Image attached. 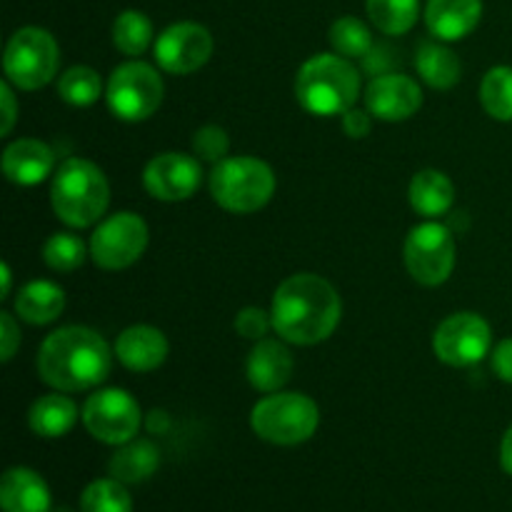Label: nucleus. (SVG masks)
Wrapping results in <instances>:
<instances>
[{"mask_svg":"<svg viewBox=\"0 0 512 512\" xmlns=\"http://www.w3.org/2000/svg\"><path fill=\"white\" fill-rule=\"evenodd\" d=\"M273 330L293 345H318L335 333L343 303L333 285L313 273L290 275L273 298Z\"/></svg>","mask_w":512,"mask_h":512,"instance_id":"nucleus-1","label":"nucleus"},{"mask_svg":"<svg viewBox=\"0 0 512 512\" xmlns=\"http://www.w3.org/2000/svg\"><path fill=\"white\" fill-rule=\"evenodd\" d=\"M113 353L103 335L83 325H68L45 338L38 353V373L60 393H80L103 383Z\"/></svg>","mask_w":512,"mask_h":512,"instance_id":"nucleus-2","label":"nucleus"},{"mask_svg":"<svg viewBox=\"0 0 512 512\" xmlns=\"http://www.w3.org/2000/svg\"><path fill=\"white\" fill-rule=\"evenodd\" d=\"M295 95L308 113L343 115L355 105L360 95V75L355 65L343 55H315L305 60L295 78Z\"/></svg>","mask_w":512,"mask_h":512,"instance_id":"nucleus-3","label":"nucleus"},{"mask_svg":"<svg viewBox=\"0 0 512 512\" xmlns=\"http://www.w3.org/2000/svg\"><path fill=\"white\" fill-rule=\"evenodd\" d=\"M55 215L70 228H88L105 215L110 188L103 170L83 158H68L58 168L50 188Z\"/></svg>","mask_w":512,"mask_h":512,"instance_id":"nucleus-4","label":"nucleus"},{"mask_svg":"<svg viewBox=\"0 0 512 512\" xmlns=\"http://www.w3.org/2000/svg\"><path fill=\"white\" fill-rule=\"evenodd\" d=\"M275 193V175L258 158H225L210 173V195L228 213H255Z\"/></svg>","mask_w":512,"mask_h":512,"instance_id":"nucleus-5","label":"nucleus"},{"mask_svg":"<svg viewBox=\"0 0 512 512\" xmlns=\"http://www.w3.org/2000/svg\"><path fill=\"white\" fill-rule=\"evenodd\" d=\"M250 425L265 443L293 448L313 438L320 425V410L308 395L275 393L255 405Z\"/></svg>","mask_w":512,"mask_h":512,"instance_id":"nucleus-6","label":"nucleus"},{"mask_svg":"<svg viewBox=\"0 0 512 512\" xmlns=\"http://www.w3.org/2000/svg\"><path fill=\"white\" fill-rule=\"evenodd\" d=\"M60 50L53 35L43 28H20L5 48L3 68L8 83L20 90H38L55 78Z\"/></svg>","mask_w":512,"mask_h":512,"instance_id":"nucleus-7","label":"nucleus"},{"mask_svg":"<svg viewBox=\"0 0 512 512\" xmlns=\"http://www.w3.org/2000/svg\"><path fill=\"white\" fill-rule=\"evenodd\" d=\"M163 78L153 65L143 60H130L118 65L108 80L105 100L113 115L128 123L150 118L163 103Z\"/></svg>","mask_w":512,"mask_h":512,"instance_id":"nucleus-8","label":"nucleus"},{"mask_svg":"<svg viewBox=\"0 0 512 512\" xmlns=\"http://www.w3.org/2000/svg\"><path fill=\"white\" fill-rule=\"evenodd\" d=\"M405 268L420 285H443L455 268V238L448 225H415L405 240Z\"/></svg>","mask_w":512,"mask_h":512,"instance_id":"nucleus-9","label":"nucleus"},{"mask_svg":"<svg viewBox=\"0 0 512 512\" xmlns=\"http://www.w3.org/2000/svg\"><path fill=\"white\" fill-rule=\"evenodd\" d=\"M143 413L135 398L125 390L108 388L90 395L83 408V425L95 440L108 445H125L135 440Z\"/></svg>","mask_w":512,"mask_h":512,"instance_id":"nucleus-10","label":"nucleus"},{"mask_svg":"<svg viewBox=\"0 0 512 512\" xmlns=\"http://www.w3.org/2000/svg\"><path fill=\"white\" fill-rule=\"evenodd\" d=\"M148 248V225L135 213L110 215L90 238L93 263L103 270L130 268Z\"/></svg>","mask_w":512,"mask_h":512,"instance_id":"nucleus-11","label":"nucleus"},{"mask_svg":"<svg viewBox=\"0 0 512 512\" xmlns=\"http://www.w3.org/2000/svg\"><path fill=\"white\" fill-rule=\"evenodd\" d=\"M493 333L490 325L475 313H455L438 325L433 350L445 365L468 368L488 355Z\"/></svg>","mask_w":512,"mask_h":512,"instance_id":"nucleus-12","label":"nucleus"},{"mask_svg":"<svg viewBox=\"0 0 512 512\" xmlns=\"http://www.w3.org/2000/svg\"><path fill=\"white\" fill-rule=\"evenodd\" d=\"M213 55V35L198 23H175L155 40V60L165 73L190 75Z\"/></svg>","mask_w":512,"mask_h":512,"instance_id":"nucleus-13","label":"nucleus"},{"mask_svg":"<svg viewBox=\"0 0 512 512\" xmlns=\"http://www.w3.org/2000/svg\"><path fill=\"white\" fill-rule=\"evenodd\" d=\"M203 180L198 158L183 153H163L155 155L145 165L143 183L153 198L165 200V203H178L195 195Z\"/></svg>","mask_w":512,"mask_h":512,"instance_id":"nucleus-14","label":"nucleus"},{"mask_svg":"<svg viewBox=\"0 0 512 512\" xmlns=\"http://www.w3.org/2000/svg\"><path fill=\"white\" fill-rule=\"evenodd\" d=\"M365 105L375 118L400 123L418 113L423 105V93H420V85L408 75H380L365 90Z\"/></svg>","mask_w":512,"mask_h":512,"instance_id":"nucleus-15","label":"nucleus"},{"mask_svg":"<svg viewBox=\"0 0 512 512\" xmlns=\"http://www.w3.org/2000/svg\"><path fill=\"white\" fill-rule=\"evenodd\" d=\"M168 350L165 335L150 325H133L115 340V358L135 373H150L160 368L168 358Z\"/></svg>","mask_w":512,"mask_h":512,"instance_id":"nucleus-16","label":"nucleus"},{"mask_svg":"<svg viewBox=\"0 0 512 512\" xmlns=\"http://www.w3.org/2000/svg\"><path fill=\"white\" fill-rule=\"evenodd\" d=\"M55 153L43 140L20 138L3 153V173L15 185H38L53 173Z\"/></svg>","mask_w":512,"mask_h":512,"instance_id":"nucleus-17","label":"nucleus"},{"mask_svg":"<svg viewBox=\"0 0 512 512\" xmlns=\"http://www.w3.org/2000/svg\"><path fill=\"white\" fill-rule=\"evenodd\" d=\"M250 385L260 393H278L293 375V355L278 340H258L245 363Z\"/></svg>","mask_w":512,"mask_h":512,"instance_id":"nucleus-18","label":"nucleus"},{"mask_svg":"<svg viewBox=\"0 0 512 512\" xmlns=\"http://www.w3.org/2000/svg\"><path fill=\"white\" fill-rule=\"evenodd\" d=\"M483 18V0H428L425 23L438 40H460Z\"/></svg>","mask_w":512,"mask_h":512,"instance_id":"nucleus-19","label":"nucleus"},{"mask_svg":"<svg viewBox=\"0 0 512 512\" xmlns=\"http://www.w3.org/2000/svg\"><path fill=\"white\" fill-rule=\"evenodd\" d=\"M50 488L35 470L10 468L0 480L3 512H50Z\"/></svg>","mask_w":512,"mask_h":512,"instance_id":"nucleus-20","label":"nucleus"},{"mask_svg":"<svg viewBox=\"0 0 512 512\" xmlns=\"http://www.w3.org/2000/svg\"><path fill=\"white\" fill-rule=\"evenodd\" d=\"M455 203V185L440 170H420L410 183V205L423 218H440Z\"/></svg>","mask_w":512,"mask_h":512,"instance_id":"nucleus-21","label":"nucleus"},{"mask_svg":"<svg viewBox=\"0 0 512 512\" xmlns=\"http://www.w3.org/2000/svg\"><path fill=\"white\" fill-rule=\"evenodd\" d=\"M65 308V293L50 280H33L23 285L15 298V313L30 325L53 323Z\"/></svg>","mask_w":512,"mask_h":512,"instance_id":"nucleus-22","label":"nucleus"},{"mask_svg":"<svg viewBox=\"0 0 512 512\" xmlns=\"http://www.w3.org/2000/svg\"><path fill=\"white\" fill-rule=\"evenodd\" d=\"M75 420H78V405L68 395H60V390L35 400L28 413L30 430L40 438H63L73 430Z\"/></svg>","mask_w":512,"mask_h":512,"instance_id":"nucleus-23","label":"nucleus"},{"mask_svg":"<svg viewBox=\"0 0 512 512\" xmlns=\"http://www.w3.org/2000/svg\"><path fill=\"white\" fill-rule=\"evenodd\" d=\"M160 450L150 440H130L120 445L118 453L110 458V478L120 480L125 485H135L148 480L158 470Z\"/></svg>","mask_w":512,"mask_h":512,"instance_id":"nucleus-24","label":"nucleus"},{"mask_svg":"<svg viewBox=\"0 0 512 512\" xmlns=\"http://www.w3.org/2000/svg\"><path fill=\"white\" fill-rule=\"evenodd\" d=\"M415 68H418L420 78L435 90H450L460 80L463 65H460L458 55L445 45L425 40L418 45L415 53Z\"/></svg>","mask_w":512,"mask_h":512,"instance_id":"nucleus-25","label":"nucleus"},{"mask_svg":"<svg viewBox=\"0 0 512 512\" xmlns=\"http://www.w3.org/2000/svg\"><path fill=\"white\" fill-rule=\"evenodd\" d=\"M480 103H483L485 113L490 118L500 120V123H510L512 120V68L508 65H498L485 73L483 83H480Z\"/></svg>","mask_w":512,"mask_h":512,"instance_id":"nucleus-26","label":"nucleus"},{"mask_svg":"<svg viewBox=\"0 0 512 512\" xmlns=\"http://www.w3.org/2000/svg\"><path fill=\"white\" fill-rule=\"evenodd\" d=\"M368 15L385 35H403L418 23V0H368Z\"/></svg>","mask_w":512,"mask_h":512,"instance_id":"nucleus-27","label":"nucleus"},{"mask_svg":"<svg viewBox=\"0 0 512 512\" xmlns=\"http://www.w3.org/2000/svg\"><path fill=\"white\" fill-rule=\"evenodd\" d=\"M113 43L120 53L143 55L153 43V23L140 10H123L113 23Z\"/></svg>","mask_w":512,"mask_h":512,"instance_id":"nucleus-28","label":"nucleus"},{"mask_svg":"<svg viewBox=\"0 0 512 512\" xmlns=\"http://www.w3.org/2000/svg\"><path fill=\"white\" fill-rule=\"evenodd\" d=\"M80 512H133V498L120 480H93L80 495Z\"/></svg>","mask_w":512,"mask_h":512,"instance_id":"nucleus-29","label":"nucleus"},{"mask_svg":"<svg viewBox=\"0 0 512 512\" xmlns=\"http://www.w3.org/2000/svg\"><path fill=\"white\" fill-rule=\"evenodd\" d=\"M100 93H103L100 75L88 65H75L58 80V95L75 108H88L100 98Z\"/></svg>","mask_w":512,"mask_h":512,"instance_id":"nucleus-30","label":"nucleus"},{"mask_svg":"<svg viewBox=\"0 0 512 512\" xmlns=\"http://www.w3.org/2000/svg\"><path fill=\"white\" fill-rule=\"evenodd\" d=\"M330 45L343 58H365L373 48V35L363 20L345 15V18L335 20L330 28Z\"/></svg>","mask_w":512,"mask_h":512,"instance_id":"nucleus-31","label":"nucleus"},{"mask_svg":"<svg viewBox=\"0 0 512 512\" xmlns=\"http://www.w3.org/2000/svg\"><path fill=\"white\" fill-rule=\"evenodd\" d=\"M43 260L50 270L70 273L85 263V243L73 233H55L45 240Z\"/></svg>","mask_w":512,"mask_h":512,"instance_id":"nucleus-32","label":"nucleus"},{"mask_svg":"<svg viewBox=\"0 0 512 512\" xmlns=\"http://www.w3.org/2000/svg\"><path fill=\"white\" fill-rule=\"evenodd\" d=\"M230 150V138L223 128L218 125H205L195 133L193 138V153L198 160H208V163H220L225 160Z\"/></svg>","mask_w":512,"mask_h":512,"instance_id":"nucleus-33","label":"nucleus"},{"mask_svg":"<svg viewBox=\"0 0 512 512\" xmlns=\"http://www.w3.org/2000/svg\"><path fill=\"white\" fill-rule=\"evenodd\" d=\"M273 328V315L260 308H243L235 315V333L248 340H263Z\"/></svg>","mask_w":512,"mask_h":512,"instance_id":"nucleus-34","label":"nucleus"},{"mask_svg":"<svg viewBox=\"0 0 512 512\" xmlns=\"http://www.w3.org/2000/svg\"><path fill=\"white\" fill-rule=\"evenodd\" d=\"M343 130L345 135H350V138L355 140L370 135V130H373L370 113H365V110H358V108H350L348 113H343Z\"/></svg>","mask_w":512,"mask_h":512,"instance_id":"nucleus-35","label":"nucleus"},{"mask_svg":"<svg viewBox=\"0 0 512 512\" xmlns=\"http://www.w3.org/2000/svg\"><path fill=\"white\" fill-rule=\"evenodd\" d=\"M0 340H3V363H8L20 345V330L10 313H0Z\"/></svg>","mask_w":512,"mask_h":512,"instance_id":"nucleus-36","label":"nucleus"},{"mask_svg":"<svg viewBox=\"0 0 512 512\" xmlns=\"http://www.w3.org/2000/svg\"><path fill=\"white\" fill-rule=\"evenodd\" d=\"M493 370L500 380L512 385V338L503 340V343L493 350Z\"/></svg>","mask_w":512,"mask_h":512,"instance_id":"nucleus-37","label":"nucleus"},{"mask_svg":"<svg viewBox=\"0 0 512 512\" xmlns=\"http://www.w3.org/2000/svg\"><path fill=\"white\" fill-rule=\"evenodd\" d=\"M0 100H3V135H8L13 130L15 118H18V108H15V95L10 90L8 83L0 85Z\"/></svg>","mask_w":512,"mask_h":512,"instance_id":"nucleus-38","label":"nucleus"},{"mask_svg":"<svg viewBox=\"0 0 512 512\" xmlns=\"http://www.w3.org/2000/svg\"><path fill=\"white\" fill-rule=\"evenodd\" d=\"M500 465H503L505 473L512 475V425L508 428V433H505L503 445H500Z\"/></svg>","mask_w":512,"mask_h":512,"instance_id":"nucleus-39","label":"nucleus"},{"mask_svg":"<svg viewBox=\"0 0 512 512\" xmlns=\"http://www.w3.org/2000/svg\"><path fill=\"white\" fill-rule=\"evenodd\" d=\"M0 273H3V295H0V298H8V295H10V268H8V263H3Z\"/></svg>","mask_w":512,"mask_h":512,"instance_id":"nucleus-40","label":"nucleus"},{"mask_svg":"<svg viewBox=\"0 0 512 512\" xmlns=\"http://www.w3.org/2000/svg\"><path fill=\"white\" fill-rule=\"evenodd\" d=\"M55 512H70L68 508H60V510H55Z\"/></svg>","mask_w":512,"mask_h":512,"instance_id":"nucleus-41","label":"nucleus"}]
</instances>
